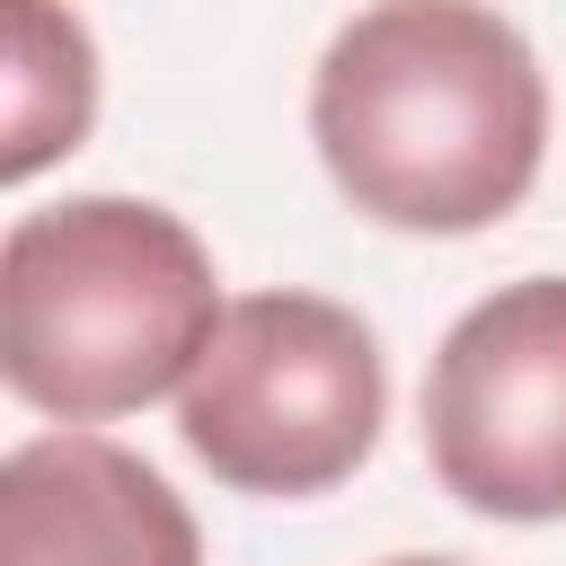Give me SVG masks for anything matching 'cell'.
Listing matches in <instances>:
<instances>
[{"mask_svg":"<svg viewBox=\"0 0 566 566\" xmlns=\"http://www.w3.org/2000/svg\"><path fill=\"white\" fill-rule=\"evenodd\" d=\"M0 566H203V531L142 451L71 424L0 460Z\"/></svg>","mask_w":566,"mask_h":566,"instance_id":"cell-5","label":"cell"},{"mask_svg":"<svg viewBox=\"0 0 566 566\" xmlns=\"http://www.w3.org/2000/svg\"><path fill=\"white\" fill-rule=\"evenodd\" d=\"M97 124V44L62 0H0V177L27 186Z\"/></svg>","mask_w":566,"mask_h":566,"instance_id":"cell-6","label":"cell"},{"mask_svg":"<svg viewBox=\"0 0 566 566\" xmlns=\"http://www.w3.org/2000/svg\"><path fill=\"white\" fill-rule=\"evenodd\" d=\"M380 566H460V557H380Z\"/></svg>","mask_w":566,"mask_h":566,"instance_id":"cell-7","label":"cell"},{"mask_svg":"<svg viewBox=\"0 0 566 566\" xmlns=\"http://www.w3.org/2000/svg\"><path fill=\"white\" fill-rule=\"evenodd\" d=\"M310 142L363 221L469 239L539 186L548 80L486 0H371L310 71Z\"/></svg>","mask_w":566,"mask_h":566,"instance_id":"cell-1","label":"cell"},{"mask_svg":"<svg viewBox=\"0 0 566 566\" xmlns=\"http://www.w3.org/2000/svg\"><path fill=\"white\" fill-rule=\"evenodd\" d=\"M389 416L380 336L327 292H239L177 389L186 451L230 495H327L345 486Z\"/></svg>","mask_w":566,"mask_h":566,"instance_id":"cell-3","label":"cell"},{"mask_svg":"<svg viewBox=\"0 0 566 566\" xmlns=\"http://www.w3.org/2000/svg\"><path fill=\"white\" fill-rule=\"evenodd\" d=\"M424 460L486 522H566V274L495 283L424 363Z\"/></svg>","mask_w":566,"mask_h":566,"instance_id":"cell-4","label":"cell"},{"mask_svg":"<svg viewBox=\"0 0 566 566\" xmlns=\"http://www.w3.org/2000/svg\"><path fill=\"white\" fill-rule=\"evenodd\" d=\"M221 310L212 248L142 195H71L0 239V380L53 424H106L186 389Z\"/></svg>","mask_w":566,"mask_h":566,"instance_id":"cell-2","label":"cell"}]
</instances>
